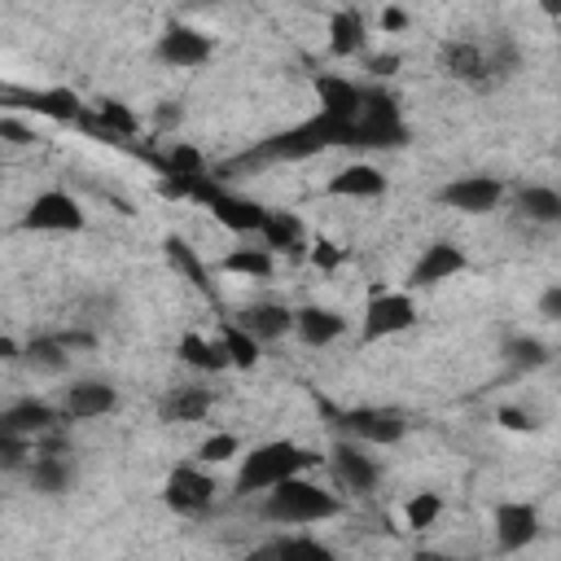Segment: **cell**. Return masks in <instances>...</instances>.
<instances>
[{"instance_id":"484cf974","label":"cell","mask_w":561,"mask_h":561,"mask_svg":"<svg viewBox=\"0 0 561 561\" xmlns=\"http://www.w3.org/2000/svg\"><path fill=\"white\" fill-rule=\"evenodd\" d=\"M175 355H180L188 368H197V373H224V368H232L224 342H219V337H202V333H184L180 346H175Z\"/></svg>"},{"instance_id":"ac0fdd59","label":"cell","mask_w":561,"mask_h":561,"mask_svg":"<svg viewBox=\"0 0 561 561\" xmlns=\"http://www.w3.org/2000/svg\"><path fill=\"white\" fill-rule=\"evenodd\" d=\"M237 324L263 346V342H280L285 333H294V311L285 302H250L237 311Z\"/></svg>"},{"instance_id":"8fae6325","label":"cell","mask_w":561,"mask_h":561,"mask_svg":"<svg viewBox=\"0 0 561 561\" xmlns=\"http://www.w3.org/2000/svg\"><path fill=\"white\" fill-rule=\"evenodd\" d=\"M438 202L460 215H491L504 202V180L500 175H460L438 188Z\"/></svg>"},{"instance_id":"b9f144b4","label":"cell","mask_w":561,"mask_h":561,"mask_svg":"<svg viewBox=\"0 0 561 561\" xmlns=\"http://www.w3.org/2000/svg\"><path fill=\"white\" fill-rule=\"evenodd\" d=\"M403 26H408V13L403 9H394V4L381 9V31H403Z\"/></svg>"},{"instance_id":"4dcf8cb0","label":"cell","mask_w":561,"mask_h":561,"mask_svg":"<svg viewBox=\"0 0 561 561\" xmlns=\"http://www.w3.org/2000/svg\"><path fill=\"white\" fill-rule=\"evenodd\" d=\"M254 237H263L267 250H298L302 245V224L294 215H285V210H267Z\"/></svg>"},{"instance_id":"3957f363","label":"cell","mask_w":561,"mask_h":561,"mask_svg":"<svg viewBox=\"0 0 561 561\" xmlns=\"http://www.w3.org/2000/svg\"><path fill=\"white\" fill-rule=\"evenodd\" d=\"M311 465H320V456L307 451V447H298V443H289V438L259 443V447H250V451L241 456L237 491H241V495H245V491H267L272 482L289 478V473H302V469H311Z\"/></svg>"},{"instance_id":"ab89813d","label":"cell","mask_w":561,"mask_h":561,"mask_svg":"<svg viewBox=\"0 0 561 561\" xmlns=\"http://www.w3.org/2000/svg\"><path fill=\"white\" fill-rule=\"evenodd\" d=\"M26 456V438H13L9 430H0V465H18Z\"/></svg>"},{"instance_id":"e575fe53","label":"cell","mask_w":561,"mask_h":561,"mask_svg":"<svg viewBox=\"0 0 561 561\" xmlns=\"http://www.w3.org/2000/svg\"><path fill=\"white\" fill-rule=\"evenodd\" d=\"M237 456H241V438L228 434V430L197 443V465H228V460H237Z\"/></svg>"},{"instance_id":"83f0119b","label":"cell","mask_w":561,"mask_h":561,"mask_svg":"<svg viewBox=\"0 0 561 561\" xmlns=\"http://www.w3.org/2000/svg\"><path fill=\"white\" fill-rule=\"evenodd\" d=\"M219 267H224V272H232V276L267 280V276H272V267H276V259H272V250H267V245H237V250H228V254L219 259Z\"/></svg>"},{"instance_id":"2e32d148","label":"cell","mask_w":561,"mask_h":561,"mask_svg":"<svg viewBox=\"0 0 561 561\" xmlns=\"http://www.w3.org/2000/svg\"><path fill=\"white\" fill-rule=\"evenodd\" d=\"M491 522H495V543L504 552H522L539 535V513H535V504H522V500L495 504V517Z\"/></svg>"},{"instance_id":"7dc6e473","label":"cell","mask_w":561,"mask_h":561,"mask_svg":"<svg viewBox=\"0 0 561 561\" xmlns=\"http://www.w3.org/2000/svg\"><path fill=\"white\" fill-rule=\"evenodd\" d=\"M0 171H4V162H0Z\"/></svg>"},{"instance_id":"7a4b0ae2","label":"cell","mask_w":561,"mask_h":561,"mask_svg":"<svg viewBox=\"0 0 561 561\" xmlns=\"http://www.w3.org/2000/svg\"><path fill=\"white\" fill-rule=\"evenodd\" d=\"M337 513H342V500L302 473L272 482L263 491V504H259V517L272 526H316V522H329Z\"/></svg>"},{"instance_id":"d6a6232c","label":"cell","mask_w":561,"mask_h":561,"mask_svg":"<svg viewBox=\"0 0 561 561\" xmlns=\"http://www.w3.org/2000/svg\"><path fill=\"white\" fill-rule=\"evenodd\" d=\"M504 359L513 364V368H526V373H535V368H543L548 359H552V351H548V342H539V337H508L504 342Z\"/></svg>"},{"instance_id":"7bdbcfd3","label":"cell","mask_w":561,"mask_h":561,"mask_svg":"<svg viewBox=\"0 0 561 561\" xmlns=\"http://www.w3.org/2000/svg\"><path fill=\"white\" fill-rule=\"evenodd\" d=\"M368 70H373L377 79H381V75H394V70H399V57H394V53H386V57H373V61H368Z\"/></svg>"},{"instance_id":"4316f807","label":"cell","mask_w":561,"mask_h":561,"mask_svg":"<svg viewBox=\"0 0 561 561\" xmlns=\"http://www.w3.org/2000/svg\"><path fill=\"white\" fill-rule=\"evenodd\" d=\"M517 70H522V48H517V39H513V35H495L491 48H486V92L504 88Z\"/></svg>"},{"instance_id":"7402d4cb","label":"cell","mask_w":561,"mask_h":561,"mask_svg":"<svg viewBox=\"0 0 561 561\" xmlns=\"http://www.w3.org/2000/svg\"><path fill=\"white\" fill-rule=\"evenodd\" d=\"M368 48V22L359 9H337L329 18V53L333 57H359Z\"/></svg>"},{"instance_id":"8992f818","label":"cell","mask_w":561,"mask_h":561,"mask_svg":"<svg viewBox=\"0 0 561 561\" xmlns=\"http://www.w3.org/2000/svg\"><path fill=\"white\" fill-rule=\"evenodd\" d=\"M416 324V302L408 289H377L364 307V324H359V337L364 342H381V337H394L403 329Z\"/></svg>"},{"instance_id":"d590c367","label":"cell","mask_w":561,"mask_h":561,"mask_svg":"<svg viewBox=\"0 0 561 561\" xmlns=\"http://www.w3.org/2000/svg\"><path fill=\"white\" fill-rule=\"evenodd\" d=\"M162 245H167V259H171V263H175V267H180V272H184V276H188V280H193V285H197L202 294H210V280H206V272H202V263L193 259V250H188V241H180V237H167Z\"/></svg>"},{"instance_id":"6da1fadb","label":"cell","mask_w":561,"mask_h":561,"mask_svg":"<svg viewBox=\"0 0 561 561\" xmlns=\"http://www.w3.org/2000/svg\"><path fill=\"white\" fill-rule=\"evenodd\" d=\"M333 145H355V123H346V118H337V114L316 110V118H307V123H298V127H289V131H280V136H272V140H263L254 153L237 158L232 167L294 162V158H311V153L333 149Z\"/></svg>"},{"instance_id":"44dd1931","label":"cell","mask_w":561,"mask_h":561,"mask_svg":"<svg viewBox=\"0 0 561 561\" xmlns=\"http://www.w3.org/2000/svg\"><path fill=\"white\" fill-rule=\"evenodd\" d=\"M324 193H333V197H381L386 193V175L373 162H351V167L329 175Z\"/></svg>"},{"instance_id":"bcb514c9","label":"cell","mask_w":561,"mask_h":561,"mask_svg":"<svg viewBox=\"0 0 561 561\" xmlns=\"http://www.w3.org/2000/svg\"><path fill=\"white\" fill-rule=\"evenodd\" d=\"M539 9H543L548 18H561V0H539Z\"/></svg>"},{"instance_id":"4fadbf2b","label":"cell","mask_w":561,"mask_h":561,"mask_svg":"<svg viewBox=\"0 0 561 561\" xmlns=\"http://www.w3.org/2000/svg\"><path fill=\"white\" fill-rule=\"evenodd\" d=\"M188 193H197V197L210 206V215H215L224 228H232V232H259V224H263V215H267V206H259V202H250V197H237V193H224V188H206V175H202Z\"/></svg>"},{"instance_id":"9c48e42d","label":"cell","mask_w":561,"mask_h":561,"mask_svg":"<svg viewBox=\"0 0 561 561\" xmlns=\"http://www.w3.org/2000/svg\"><path fill=\"white\" fill-rule=\"evenodd\" d=\"M329 473H333V482L342 486V491H351V495H373V486H377V478H381V469H377V460L364 451V443H355V438H337L333 443V451H329Z\"/></svg>"},{"instance_id":"836d02e7","label":"cell","mask_w":561,"mask_h":561,"mask_svg":"<svg viewBox=\"0 0 561 561\" xmlns=\"http://www.w3.org/2000/svg\"><path fill=\"white\" fill-rule=\"evenodd\" d=\"M438 513H443V495H438V491H416V495L403 504V522H408L412 530L434 526V522H438Z\"/></svg>"},{"instance_id":"603a6c76","label":"cell","mask_w":561,"mask_h":561,"mask_svg":"<svg viewBox=\"0 0 561 561\" xmlns=\"http://www.w3.org/2000/svg\"><path fill=\"white\" fill-rule=\"evenodd\" d=\"M513 206L526 224H539V228H552L561 224V193L552 184H526L513 193Z\"/></svg>"},{"instance_id":"52a82bcc","label":"cell","mask_w":561,"mask_h":561,"mask_svg":"<svg viewBox=\"0 0 561 561\" xmlns=\"http://www.w3.org/2000/svg\"><path fill=\"white\" fill-rule=\"evenodd\" d=\"M342 438H355L364 447H390L408 434V416L399 408H351L337 416Z\"/></svg>"},{"instance_id":"ee69618b","label":"cell","mask_w":561,"mask_h":561,"mask_svg":"<svg viewBox=\"0 0 561 561\" xmlns=\"http://www.w3.org/2000/svg\"><path fill=\"white\" fill-rule=\"evenodd\" d=\"M311 259H316V263H320V267H333V263H337V259H342V254H337V250H333V245H329V241H316V250H311Z\"/></svg>"},{"instance_id":"60d3db41","label":"cell","mask_w":561,"mask_h":561,"mask_svg":"<svg viewBox=\"0 0 561 561\" xmlns=\"http://www.w3.org/2000/svg\"><path fill=\"white\" fill-rule=\"evenodd\" d=\"M539 316H543V320H561V285H548V289H543Z\"/></svg>"},{"instance_id":"5bb4252c","label":"cell","mask_w":561,"mask_h":561,"mask_svg":"<svg viewBox=\"0 0 561 561\" xmlns=\"http://www.w3.org/2000/svg\"><path fill=\"white\" fill-rule=\"evenodd\" d=\"M465 250L456 245V241H434V245H425L421 250V259L412 263V272H408V285L412 289H430V285H438V280H451L456 272H465Z\"/></svg>"},{"instance_id":"f546056e","label":"cell","mask_w":561,"mask_h":561,"mask_svg":"<svg viewBox=\"0 0 561 561\" xmlns=\"http://www.w3.org/2000/svg\"><path fill=\"white\" fill-rule=\"evenodd\" d=\"M254 557H280V561L302 557V561H329L333 552H329L320 539H311V535H280V539H272V543L254 548Z\"/></svg>"},{"instance_id":"ba28073f","label":"cell","mask_w":561,"mask_h":561,"mask_svg":"<svg viewBox=\"0 0 561 561\" xmlns=\"http://www.w3.org/2000/svg\"><path fill=\"white\" fill-rule=\"evenodd\" d=\"M83 224H88V215H83V206L66 188H44L22 210V228L26 232H79Z\"/></svg>"},{"instance_id":"30bf717a","label":"cell","mask_w":561,"mask_h":561,"mask_svg":"<svg viewBox=\"0 0 561 561\" xmlns=\"http://www.w3.org/2000/svg\"><path fill=\"white\" fill-rule=\"evenodd\" d=\"M114 408H118V390L105 377H79V381H70L61 390V403H57L61 421H96V416H105Z\"/></svg>"},{"instance_id":"cb8c5ba5","label":"cell","mask_w":561,"mask_h":561,"mask_svg":"<svg viewBox=\"0 0 561 561\" xmlns=\"http://www.w3.org/2000/svg\"><path fill=\"white\" fill-rule=\"evenodd\" d=\"M210 403H215V394H210L206 386H171V390L162 394V403H158V416L188 425V421H202V416L210 412Z\"/></svg>"},{"instance_id":"f1b7e54d","label":"cell","mask_w":561,"mask_h":561,"mask_svg":"<svg viewBox=\"0 0 561 561\" xmlns=\"http://www.w3.org/2000/svg\"><path fill=\"white\" fill-rule=\"evenodd\" d=\"M22 359H26V368L57 377V373H66L70 351H66V342H61V337H31V342L22 346Z\"/></svg>"},{"instance_id":"5b68a950","label":"cell","mask_w":561,"mask_h":561,"mask_svg":"<svg viewBox=\"0 0 561 561\" xmlns=\"http://www.w3.org/2000/svg\"><path fill=\"white\" fill-rule=\"evenodd\" d=\"M215 491H219V482L202 465H175L162 482V504L180 517H202L215 504Z\"/></svg>"},{"instance_id":"74e56055","label":"cell","mask_w":561,"mask_h":561,"mask_svg":"<svg viewBox=\"0 0 561 561\" xmlns=\"http://www.w3.org/2000/svg\"><path fill=\"white\" fill-rule=\"evenodd\" d=\"M495 421H500L504 430H517V434H535V430H539V421H535L526 408H500Z\"/></svg>"},{"instance_id":"1f68e13d","label":"cell","mask_w":561,"mask_h":561,"mask_svg":"<svg viewBox=\"0 0 561 561\" xmlns=\"http://www.w3.org/2000/svg\"><path fill=\"white\" fill-rule=\"evenodd\" d=\"M219 342H224V351H228V364H232V368H254V364H259V355H263V351H259V342H254L237 320H228V324L219 329Z\"/></svg>"},{"instance_id":"7c38bea8","label":"cell","mask_w":561,"mask_h":561,"mask_svg":"<svg viewBox=\"0 0 561 561\" xmlns=\"http://www.w3.org/2000/svg\"><path fill=\"white\" fill-rule=\"evenodd\" d=\"M215 53V39L197 26H184V22H171L162 35H158V61L175 66V70H193L202 61H210Z\"/></svg>"},{"instance_id":"277c9868","label":"cell","mask_w":561,"mask_h":561,"mask_svg":"<svg viewBox=\"0 0 561 561\" xmlns=\"http://www.w3.org/2000/svg\"><path fill=\"white\" fill-rule=\"evenodd\" d=\"M355 145L359 149H399L408 145V123L399 114V101L381 88H364L359 114H355Z\"/></svg>"},{"instance_id":"e0dca14e","label":"cell","mask_w":561,"mask_h":561,"mask_svg":"<svg viewBox=\"0 0 561 561\" xmlns=\"http://www.w3.org/2000/svg\"><path fill=\"white\" fill-rule=\"evenodd\" d=\"M57 421H61V412L53 403H44V399H18V403H9L0 412V430H9L13 438H26V443L48 434Z\"/></svg>"},{"instance_id":"f35d334b","label":"cell","mask_w":561,"mask_h":561,"mask_svg":"<svg viewBox=\"0 0 561 561\" xmlns=\"http://www.w3.org/2000/svg\"><path fill=\"white\" fill-rule=\"evenodd\" d=\"M0 140L22 149V145H31V140H35V131H31L22 118H0Z\"/></svg>"},{"instance_id":"d6986e66","label":"cell","mask_w":561,"mask_h":561,"mask_svg":"<svg viewBox=\"0 0 561 561\" xmlns=\"http://www.w3.org/2000/svg\"><path fill=\"white\" fill-rule=\"evenodd\" d=\"M294 333H298V342H307V346H329V342H337V337L346 333V320H342L333 307L307 302V307L294 311Z\"/></svg>"},{"instance_id":"ffe728a7","label":"cell","mask_w":561,"mask_h":561,"mask_svg":"<svg viewBox=\"0 0 561 561\" xmlns=\"http://www.w3.org/2000/svg\"><path fill=\"white\" fill-rule=\"evenodd\" d=\"M26 478H31V486H35L39 495H66V491L75 486L79 469H75V460H70L66 451H39V456L31 460V469H26Z\"/></svg>"},{"instance_id":"9a60e30c","label":"cell","mask_w":561,"mask_h":561,"mask_svg":"<svg viewBox=\"0 0 561 561\" xmlns=\"http://www.w3.org/2000/svg\"><path fill=\"white\" fill-rule=\"evenodd\" d=\"M438 61H443V70L456 83H469V88L486 92V44H478V39H447L438 48Z\"/></svg>"},{"instance_id":"d4e9b609","label":"cell","mask_w":561,"mask_h":561,"mask_svg":"<svg viewBox=\"0 0 561 561\" xmlns=\"http://www.w3.org/2000/svg\"><path fill=\"white\" fill-rule=\"evenodd\" d=\"M316 96H320V110H324V114H337V118L355 123L364 88H355V83L342 79V75H320V79H316Z\"/></svg>"},{"instance_id":"f6af8a7d","label":"cell","mask_w":561,"mask_h":561,"mask_svg":"<svg viewBox=\"0 0 561 561\" xmlns=\"http://www.w3.org/2000/svg\"><path fill=\"white\" fill-rule=\"evenodd\" d=\"M0 359H22V346L13 337H0Z\"/></svg>"},{"instance_id":"8d00e7d4","label":"cell","mask_w":561,"mask_h":561,"mask_svg":"<svg viewBox=\"0 0 561 561\" xmlns=\"http://www.w3.org/2000/svg\"><path fill=\"white\" fill-rule=\"evenodd\" d=\"M96 123L105 127V136L114 131V136H131L136 131V114L123 105V101H101L96 105Z\"/></svg>"}]
</instances>
